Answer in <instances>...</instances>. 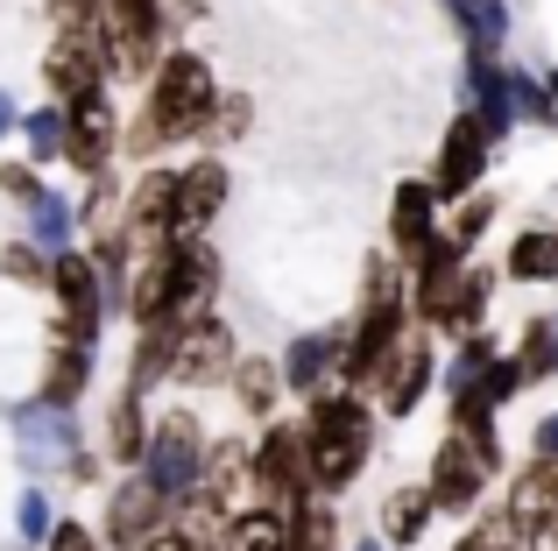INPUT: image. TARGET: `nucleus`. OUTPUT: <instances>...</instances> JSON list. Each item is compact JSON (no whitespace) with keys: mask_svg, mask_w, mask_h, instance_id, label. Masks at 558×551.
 <instances>
[{"mask_svg":"<svg viewBox=\"0 0 558 551\" xmlns=\"http://www.w3.org/2000/svg\"><path fill=\"white\" fill-rule=\"evenodd\" d=\"M219 248L213 241H163L156 255L135 262V290H128V326H191V318L219 311Z\"/></svg>","mask_w":558,"mask_h":551,"instance_id":"nucleus-1","label":"nucleus"},{"mask_svg":"<svg viewBox=\"0 0 558 551\" xmlns=\"http://www.w3.org/2000/svg\"><path fill=\"white\" fill-rule=\"evenodd\" d=\"M298 425H304V460H312V495L340 502L361 481V467L375 460V403L326 389V396L304 403Z\"/></svg>","mask_w":558,"mask_h":551,"instance_id":"nucleus-2","label":"nucleus"},{"mask_svg":"<svg viewBox=\"0 0 558 551\" xmlns=\"http://www.w3.org/2000/svg\"><path fill=\"white\" fill-rule=\"evenodd\" d=\"M213 107H219V78H213V64H205L198 50H184V42L156 64V78L142 85V113L170 135V149H178V142H198L205 149Z\"/></svg>","mask_w":558,"mask_h":551,"instance_id":"nucleus-3","label":"nucleus"},{"mask_svg":"<svg viewBox=\"0 0 558 551\" xmlns=\"http://www.w3.org/2000/svg\"><path fill=\"white\" fill-rule=\"evenodd\" d=\"M99 22H107V78H121V85H149L156 64L178 50L170 0H107Z\"/></svg>","mask_w":558,"mask_h":551,"instance_id":"nucleus-4","label":"nucleus"},{"mask_svg":"<svg viewBox=\"0 0 558 551\" xmlns=\"http://www.w3.org/2000/svg\"><path fill=\"white\" fill-rule=\"evenodd\" d=\"M247 502L262 510H298L312 502V460H304V425L298 417H269L247 453Z\"/></svg>","mask_w":558,"mask_h":551,"instance_id":"nucleus-5","label":"nucleus"},{"mask_svg":"<svg viewBox=\"0 0 558 551\" xmlns=\"http://www.w3.org/2000/svg\"><path fill=\"white\" fill-rule=\"evenodd\" d=\"M205 425H198V411H163L149 425V445H142V481L156 488V495L170 502V510H178V502L191 495V488L205 481Z\"/></svg>","mask_w":558,"mask_h":551,"instance_id":"nucleus-6","label":"nucleus"},{"mask_svg":"<svg viewBox=\"0 0 558 551\" xmlns=\"http://www.w3.org/2000/svg\"><path fill=\"white\" fill-rule=\"evenodd\" d=\"M107 22L99 14H85V22H64L57 28V42L43 50V93H50V107H78V99L107 93Z\"/></svg>","mask_w":558,"mask_h":551,"instance_id":"nucleus-7","label":"nucleus"},{"mask_svg":"<svg viewBox=\"0 0 558 551\" xmlns=\"http://www.w3.org/2000/svg\"><path fill=\"white\" fill-rule=\"evenodd\" d=\"M14 453H22V467H28V481L43 488V474H71V460L85 453V425H78V411H57V403H22L14 411Z\"/></svg>","mask_w":558,"mask_h":551,"instance_id":"nucleus-8","label":"nucleus"},{"mask_svg":"<svg viewBox=\"0 0 558 551\" xmlns=\"http://www.w3.org/2000/svg\"><path fill=\"white\" fill-rule=\"evenodd\" d=\"M233 360H241V332L227 326L219 311L178 326V346H170V389H227L233 382Z\"/></svg>","mask_w":558,"mask_h":551,"instance_id":"nucleus-9","label":"nucleus"},{"mask_svg":"<svg viewBox=\"0 0 558 551\" xmlns=\"http://www.w3.org/2000/svg\"><path fill=\"white\" fill-rule=\"evenodd\" d=\"M495 474H502V467H495V460L481 453L474 439L446 431V439H438V453H432V474H424V495H432L438 516H474Z\"/></svg>","mask_w":558,"mask_h":551,"instance_id":"nucleus-10","label":"nucleus"},{"mask_svg":"<svg viewBox=\"0 0 558 551\" xmlns=\"http://www.w3.org/2000/svg\"><path fill=\"white\" fill-rule=\"evenodd\" d=\"M432 382H438V332L410 326L403 340H396V354L381 360V375H375L368 403H375L381 417H396V425H403V417L417 411L424 396H432Z\"/></svg>","mask_w":558,"mask_h":551,"instance_id":"nucleus-11","label":"nucleus"},{"mask_svg":"<svg viewBox=\"0 0 558 551\" xmlns=\"http://www.w3.org/2000/svg\"><path fill=\"white\" fill-rule=\"evenodd\" d=\"M50 311H57V340H78V346H99L107 332V297H99V276L85 262V248H71L64 262H50Z\"/></svg>","mask_w":558,"mask_h":551,"instance_id":"nucleus-12","label":"nucleus"},{"mask_svg":"<svg viewBox=\"0 0 558 551\" xmlns=\"http://www.w3.org/2000/svg\"><path fill=\"white\" fill-rule=\"evenodd\" d=\"M227 198H233V177H227L219 156L178 163V184H170V241H205L213 220L227 212Z\"/></svg>","mask_w":558,"mask_h":551,"instance_id":"nucleus-13","label":"nucleus"},{"mask_svg":"<svg viewBox=\"0 0 558 551\" xmlns=\"http://www.w3.org/2000/svg\"><path fill=\"white\" fill-rule=\"evenodd\" d=\"M113 156H121V113H113L107 93L78 99V107H64V170L71 177H107Z\"/></svg>","mask_w":558,"mask_h":551,"instance_id":"nucleus-14","label":"nucleus"},{"mask_svg":"<svg viewBox=\"0 0 558 551\" xmlns=\"http://www.w3.org/2000/svg\"><path fill=\"white\" fill-rule=\"evenodd\" d=\"M163 524H170V502L156 495L142 474H121V481L107 488V502H99V544L107 551H142Z\"/></svg>","mask_w":558,"mask_h":551,"instance_id":"nucleus-15","label":"nucleus"},{"mask_svg":"<svg viewBox=\"0 0 558 551\" xmlns=\"http://www.w3.org/2000/svg\"><path fill=\"white\" fill-rule=\"evenodd\" d=\"M488 127L474 121V113H460V121L446 127V142H438V156H432V198L438 206H460V198H474L481 192V177H488Z\"/></svg>","mask_w":558,"mask_h":551,"instance_id":"nucleus-16","label":"nucleus"},{"mask_svg":"<svg viewBox=\"0 0 558 551\" xmlns=\"http://www.w3.org/2000/svg\"><path fill=\"white\" fill-rule=\"evenodd\" d=\"M340 354H347V326H318V332H298V340L276 354V368H283V396H326V389H340Z\"/></svg>","mask_w":558,"mask_h":551,"instance_id":"nucleus-17","label":"nucleus"},{"mask_svg":"<svg viewBox=\"0 0 558 551\" xmlns=\"http://www.w3.org/2000/svg\"><path fill=\"white\" fill-rule=\"evenodd\" d=\"M170 184H178V170L156 163V170H142V177L128 184V198H121V226H113V234L135 248V262L170 241Z\"/></svg>","mask_w":558,"mask_h":551,"instance_id":"nucleus-18","label":"nucleus"},{"mask_svg":"<svg viewBox=\"0 0 558 551\" xmlns=\"http://www.w3.org/2000/svg\"><path fill=\"white\" fill-rule=\"evenodd\" d=\"M502 516L517 524L523 551L551 544V530H558V460H531V467H517V481H509V502H502Z\"/></svg>","mask_w":558,"mask_h":551,"instance_id":"nucleus-19","label":"nucleus"},{"mask_svg":"<svg viewBox=\"0 0 558 551\" xmlns=\"http://www.w3.org/2000/svg\"><path fill=\"white\" fill-rule=\"evenodd\" d=\"M432 241H438V198H432V184H424V177H403V184H396V198H389V241H381V248L410 269Z\"/></svg>","mask_w":558,"mask_h":551,"instance_id":"nucleus-20","label":"nucleus"},{"mask_svg":"<svg viewBox=\"0 0 558 551\" xmlns=\"http://www.w3.org/2000/svg\"><path fill=\"white\" fill-rule=\"evenodd\" d=\"M22 241H28L36 255H50V262H64V255L85 241V234H78V198H71L64 184H43V198L22 212Z\"/></svg>","mask_w":558,"mask_h":551,"instance_id":"nucleus-21","label":"nucleus"},{"mask_svg":"<svg viewBox=\"0 0 558 551\" xmlns=\"http://www.w3.org/2000/svg\"><path fill=\"white\" fill-rule=\"evenodd\" d=\"M93 368H99V346H78V340H57L43 346V403H57V411H78V396L93 389Z\"/></svg>","mask_w":558,"mask_h":551,"instance_id":"nucleus-22","label":"nucleus"},{"mask_svg":"<svg viewBox=\"0 0 558 551\" xmlns=\"http://www.w3.org/2000/svg\"><path fill=\"white\" fill-rule=\"evenodd\" d=\"M149 425H156V417H149V396L121 382V396L107 403V425H99V445H107V460H113L121 474H135V467H142V445H149Z\"/></svg>","mask_w":558,"mask_h":551,"instance_id":"nucleus-23","label":"nucleus"},{"mask_svg":"<svg viewBox=\"0 0 558 551\" xmlns=\"http://www.w3.org/2000/svg\"><path fill=\"white\" fill-rule=\"evenodd\" d=\"M432 495H424V481H403V488H389L381 495V510H375V538L389 544V551H410V544H424V530H432Z\"/></svg>","mask_w":558,"mask_h":551,"instance_id":"nucleus-24","label":"nucleus"},{"mask_svg":"<svg viewBox=\"0 0 558 551\" xmlns=\"http://www.w3.org/2000/svg\"><path fill=\"white\" fill-rule=\"evenodd\" d=\"M227 389H233V411L255 417V425L283 417V368H276V354H241Z\"/></svg>","mask_w":558,"mask_h":551,"instance_id":"nucleus-25","label":"nucleus"},{"mask_svg":"<svg viewBox=\"0 0 558 551\" xmlns=\"http://www.w3.org/2000/svg\"><path fill=\"white\" fill-rule=\"evenodd\" d=\"M283 551H347L340 502L312 495V502H298V510H283Z\"/></svg>","mask_w":558,"mask_h":551,"instance_id":"nucleus-26","label":"nucleus"},{"mask_svg":"<svg viewBox=\"0 0 558 551\" xmlns=\"http://www.w3.org/2000/svg\"><path fill=\"white\" fill-rule=\"evenodd\" d=\"M509 283H558V226H523L502 255Z\"/></svg>","mask_w":558,"mask_h":551,"instance_id":"nucleus-27","label":"nucleus"},{"mask_svg":"<svg viewBox=\"0 0 558 551\" xmlns=\"http://www.w3.org/2000/svg\"><path fill=\"white\" fill-rule=\"evenodd\" d=\"M247 453H255V439H213L205 445V481L198 488H213L219 502L241 510L247 502Z\"/></svg>","mask_w":558,"mask_h":551,"instance_id":"nucleus-28","label":"nucleus"},{"mask_svg":"<svg viewBox=\"0 0 558 551\" xmlns=\"http://www.w3.org/2000/svg\"><path fill=\"white\" fill-rule=\"evenodd\" d=\"M495 283H502L495 269L466 262L460 290H452V311H446V332H438V340H466V332H481V318H488V297H495Z\"/></svg>","mask_w":558,"mask_h":551,"instance_id":"nucleus-29","label":"nucleus"},{"mask_svg":"<svg viewBox=\"0 0 558 551\" xmlns=\"http://www.w3.org/2000/svg\"><path fill=\"white\" fill-rule=\"evenodd\" d=\"M219 551H283V510H262V502H241L227 516V538Z\"/></svg>","mask_w":558,"mask_h":551,"instance_id":"nucleus-30","label":"nucleus"},{"mask_svg":"<svg viewBox=\"0 0 558 551\" xmlns=\"http://www.w3.org/2000/svg\"><path fill=\"white\" fill-rule=\"evenodd\" d=\"M14 135H22V149H28V163H36V170L43 163H64V107H50V99L28 107Z\"/></svg>","mask_w":558,"mask_h":551,"instance_id":"nucleus-31","label":"nucleus"},{"mask_svg":"<svg viewBox=\"0 0 558 551\" xmlns=\"http://www.w3.org/2000/svg\"><path fill=\"white\" fill-rule=\"evenodd\" d=\"M255 135V93H241V85H219V107H213V127H205V156H219L227 142H247Z\"/></svg>","mask_w":558,"mask_h":551,"instance_id":"nucleus-32","label":"nucleus"},{"mask_svg":"<svg viewBox=\"0 0 558 551\" xmlns=\"http://www.w3.org/2000/svg\"><path fill=\"white\" fill-rule=\"evenodd\" d=\"M121 198H128V184L113 177V170H107V177H93V184H85V198H78V234L85 241L113 234V226H121Z\"/></svg>","mask_w":558,"mask_h":551,"instance_id":"nucleus-33","label":"nucleus"},{"mask_svg":"<svg viewBox=\"0 0 558 551\" xmlns=\"http://www.w3.org/2000/svg\"><path fill=\"white\" fill-rule=\"evenodd\" d=\"M50 530H57V502L28 481L22 495H14V538H22V544H50Z\"/></svg>","mask_w":558,"mask_h":551,"instance_id":"nucleus-34","label":"nucleus"},{"mask_svg":"<svg viewBox=\"0 0 558 551\" xmlns=\"http://www.w3.org/2000/svg\"><path fill=\"white\" fill-rule=\"evenodd\" d=\"M495 226V192H474V198H460L452 206V220H446V241H460L466 255H474V241Z\"/></svg>","mask_w":558,"mask_h":551,"instance_id":"nucleus-35","label":"nucleus"},{"mask_svg":"<svg viewBox=\"0 0 558 551\" xmlns=\"http://www.w3.org/2000/svg\"><path fill=\"white\" fill-rule=\"evenodd\" d=\"M452 551H523V538H517V524L495 510V516H474V524L460 530V544H452Z\"/></svg>","mask_w":558,"mask_h":551,"instance_id":"nucleus-36","label":"nucleus"},{"mask_svg":"<svg viewBox=\"0 0 558 551\" xmlns=\"http://www.w3.org/2000/svg\"><path fill=\"white\" fill-rule=\"evenodd\" d=\"M0 276L22 283V290H50V255H36L28 241H8V248H0Z\"/></svg>","mask_w":558,"mask_h":551,"instance_id":"nucleus-37","label":"nucleus"},{"mask_svg":"<svg viewBox=\"0 0 558 551\" xmlns=\"http://www.w3.org/2000/svg\"><path fill=\"white\" fill-rule=\"evenodd\" d=\"M0 198L28 212V206H36V198H43V170L28 163V156H14V163H8V156H0Z\"/></svg>","mask_w":558,"mask_h":551,"instance_id":"nucleus-38","label":"nucleus"},{"mask_svg":"<svg viewBox=\"0 0 558 551\" xmlns=\"http://www.w3.org/2000/svg\"><path fill=\"white\" fill-rule=\"evenodd\" d=\"M43 551H107V544H99L93 524H78V516H57V530H50V544H43Z\"/></svg>","mask_w":558,"mask_h":551,"instance_id":"nucleus-39","label":"nucleus"},{"mask_svg":"<svg viewBox=\"0 0 558 551\" xmlns=\"http://www.w3.org/2000/svg\"><path fill=\"white\" fill-rule=\"evenodd\" d=\"M99 8H107V0H43V14H50L57 28H64V22H85V14H99Z\"/></svg>","mask_w":558,"mask_h":551,"instance_id":"nucleus-40","label":"nucleus"},{"mask_svg":"<svg viewBox=\"0 0 558 551\" xmlns=\"http://www.w3.org/2000/svg\"><path fill=\"white\" fill-rule=\"evenodd\" d=\"M14 127H22V107H14V93H8V85H0V142H8Z\"/></svg>","mask_w":558,"mask_h":551,"instance_id":"nucleus-41","label":"nucleus"},{"mask_svg":"<svg viewBox=\"0 0 558 551\" xmlns=\"http://www.w3.org/2000/svg\"><path fill=\"white\" fill-rule=\"evenodd\" d=\"M347 551H389V544H381V538H361V544H347Z\"/></svg>","mask_w":558,"mask_h":551,"instance_id":"nucleus-42","label":"nucleus"}]
</instances>
